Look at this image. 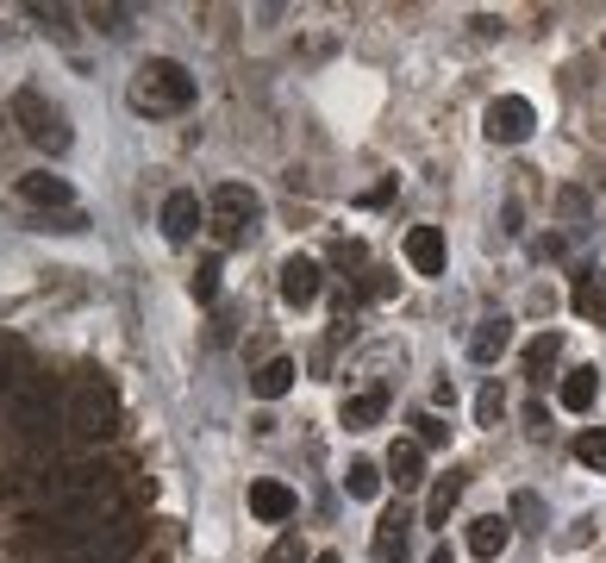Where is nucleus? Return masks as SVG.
Returning a JSON list of instances; mask_svg holds the SVG:
<instances>
[{"label": "nucleus", "mask_w": 606, "mask_h": 563, "mask_svg": "<svg viewBox=\"0 0 606 563\" xmlns=\"http://www.w3.org/2000/svg\"><path fill=\"white\" fill-rule=\"evenodd\" d=\"M513 520L519 526H544V501L538 495H513Z\"/></svg>", "instance_id": "a878e982"}, {"label": "nucleus", "mask_w": 606, "mask_h": 563, "mask_svg": "<svg viewBox=\"0 0 606 563\" xmlns=\"http://www.w3.org/2000/svg\"><path fill=\"white\" fill-rule=\"evenodd\" d=\"M131 107L138 113H188L194 107V76L181 70L176 57H151L138 82H131Z\"/></svg>", "instance_id": "f257e3e1"}, {"label": "nucleus", "mask_w": 606, "mask_h": 563, "mask_svg": "<svg viewBox=\"0 0 606 563\" xmlns=\"http://www.w3.org/2000/svg\"><path fill=\"white\" fill-rule=\"evenodd\" d=\"M431 563H456V558H451V545H438V551H431Z\"/></svg>", "instance_id": "7c9ffc66"}, {"label": "nucleus", "mask_w": 606, "mask_h": 563, "mask_svg": "<svg viewBox=\"0 0 606 563\" xmlns=\"http://www.w3.org/2000/svg\"><path fill=\"white\" fill-rule=\"evenodd\" d=\"M501 408H506V401H501V388H481L476 420H481V426H494V420H501Z\"/></svg>", "instance_id": "bb28decb"}, {"label": "nucleus", "mask_w": 606, "mask_h": 563, "mask_svg": "<svg viewBox=\"0 0 606 563\" xmlns=\"http://www.w3.org/2000/svg\"><path fill=\"white\" fill-rule=\"evenodd\" d=\"M263 563H301V545H294V538H281V545H276V551H269Z\"/></svg>", "instance_id": "c756f323"}, {"label": "nucleus", "mask_w": 606, "mask_h": 563, "mask_svg": "<svg viewBox=\"0 0 606 563\" xmlns=\"http://www.w3.org/2000/svg\"><path fill=\"white\" fill-rule=\"evenodd\" d=\"M413 426H419V445H444V438H451V426H444V413L438 408H426Z\"/></svg>", "instance_id": "b1692460"}, {"label": "nucleus", "mask_w": 606, "mask_h": 563, "mask_svg": "<svg viewBox=\"0 0 606 563\" xmlns=\"http://www.w3.org/2000/svg\"><path fill=\"white\" fill-rule=\"evenodd\" d=\"M88 20H94L101 32H126V7H94Z\"/></svg>", "instance_id": "cd10ccee"}, {"label": "nucleus", "mask_w": 606, "mask_h": 563, "mask_svg": "<svg viewBox=\"0 0 606 563\" xmlns=\"http://www.w3.org/2000/svg\"><path fill=\"white\" fill-rule=\"evenodd\" d=\"M381 413H388V388H363V395H351V401H344V413H338V420H344L351 433H369Z\"/></svg>", "instance_id": "2eb2a0df"}, {"label": "nucleus", "mask_w": 606, "mask_h": 563, "mask_svg": "<svg viewBox=\"0 0 606 563\" xmlns=\"http://www.w3.org/2000/svg\"><path fill=\"white\" fill-rule=\"evenodd\" d=\"M594 395H601V370H594V363H576V370L563 376V388H556V401H563L569 413H588L594 408Z\"/></svg>", "instance_id": "f8f14e48"}, {"label": "nucleus", "mask_w": 606, "mask_h": 563, "mask_svg": "<svg viewBox=\"0 0 606 563\" xmlns=\"http://www.w3.org/2000/svg\"><path fill=\"white\" fill-rule=\"evenodd\" d=\"M456 501H463V476H456V470H451L444 483L431 488V501H426V526H444V520H451V508H456Z\"/></svg>", "instance_id": "6ab92c4d"}, {"label": "nucleus", "mask_w": 606, "mask_h": 563, "mask_svg": "<svg viewBox=\"0 0 606 563\" xmlns=\"http://www.w3.org/2000/svg\"><path fill=\"white\" fill-rule=\"evenodd\" d=\"M188 295H194V301H213V295H219V257H201V263H194Z\"/></svg>", "instance_id": "4be33fe9"}, {"label": "nucleus", "mask_w": 606, "mask_h": 563, "mask_svg": "<svg viewBox=\"0 0 606 563\" xmlns=\"http://www.w3.org/2000/svg\"><path fill=\"white\" fill-rule=\"evenodd\" d=\"M20 195H26L31 207H45V213H70L76 207V195H70V182L63 176H51V170H31V176H20Z\"/></svg>", "instance_id": "1a4fd4ad"}, {"label": "nucleus", "mask_w": 606, "mask_h": 563, "mask_svg": "<svg viewBox=\"0 0 606 563\" xmlns=\"http://www.w3.org/2000/svg\"><path fill=\"white\" fill-rule=\"evenodd\" d=\"M556 358H563V333H544V338H531V345H526V370H531V376H544Z\"/></svg>", "instance_id": "aec40b11"}, {"label": "nucleus", "mask_w": 606, "mask_h": 563, "mask_svg": "<svg viewBox=\"0 0 606 563\" xmlns=\"http://www.w3.org/2000/svg\"><path fill=\"white\" fill-rule=\"evenodd\" d=\"M419 470H426V451H419L413 438H394V451H388V476H394L401 488H419V483H426Z\"/></svg>", "instance_id": "f3484780"}, {"label": "nucleus", "mask_w": 606, "mask_h": 563, "mask_svg": "<svg viewBox=\"0 0 606 563\" xmlns=\"http://www.w3.org/2000/svg\"><path fill=\"white\" fill-rule=\"evenodd\" d=\"M319 288H326V270H319L313 257H288V263H281V301H288V308H313Z\"/></svg>", "instance_id": "423d86ee"}, {"label": "nucleus", "mask_w": 606, "mask_h": 563, "mask_svg": "<svg viewBox=\"0 0 606 563\" xmlns=\"http://www.w3.org/2000/svg\"><path fill=\"white\" fill-rule=\"evenodd\" d=\"M294 376H301V370H294V358H269L251 376V395H256V401H281V395L294 388Z\"/></svg>", "instance_id": "4468645a"}, {"label": "nucleus", "mask_w": 606, "mask_h": 563, "mask_svg": "<svg viewBox=\"0 0 606 563\" xmlns=\"http://www.w3.org/2000/svg\"><path fill=\"white\" fill-rule=\"evenodd\" d=\"M506 345H513V320H481L476 338H469V358H476V363H501Z\"/></svg>", "instance_id": "dca6fc26"}, {"label": "nucleus", "mask_w": 606, "mask_h": 563, "mask_svg": "<svg viewBox=\"0 0 606 563\" xmlns=\"http://www.w3.org/2000/svg\"><path fill=\"white\" fill-rule=\"evenodd\" d=\"M113 426H119V401H113V388H106V383H81L76 395H70V433L106 438Z\"/></svg>", "instance_id": "20e7f679"}, {"label": "nucleus", "mask_w": 606, "mask_h": 563, "mask_svg": "<svg viewBox=\"0 0 606 563\" xmlns=\"http://www.w3.org/2000/svg\"><path fill=\"white\" fill-rule=\"evenodd\" d=\"M313 563H338V551H319V558H313Z\"/></svg>", "instance_id": "2f4dec72"}, {"label": "nucleus", "mask_w": 606, "mask_h": 563, "mask_svg": "<svg viewBox=\"0 0 606 563\" xmlns=\"http://www.w3.org/2000/svg\"><path fill=\"white\" fill-rule=\"evenodd\" d=\"M256 213H263V201H256L244 182H226V188H213V238H219V251L251 238Z\"/></svg>", "instance_id": "7ed1b4c3"}, {"label": "nucleus", "mask_w": 606, "mask_h": 563, "mask_svg": "<svg viewBox=\"0 0 606 563\" xmlns=\"http://www.w3.org/2000/svg\"><path fill=\"white\" fill-rule=\"evenodd\" d=\"M576 458L588 463V470H606V426H601V433H581L576 438Z\"/></svg>", "instance_id": "5701e85b"}, {"label": "nucleus", "mask_w": 606, "mask_h": 563, "mask_svg": "<svg viewBox=\"0 0 606 563\" xmlns=\"http://www.w3.org/2000/svg\"><path fill=\"white\" fill-rule=\"evenodd\" d=\"M506 538H513V526H506L501 513H481V520H469V551H476L481 563H494L506 551Z\"/></svg>", "instance_id": "ddd939ff"}, {"label": "nucleus", "mask_w": 606, "mask_h": 563, "mask_svg": "<svg viewBox=\"0 0 606 563\" xmlns=\"http://www.w3.org/2000/svg\"><path fill=\"white\" fill-rule=\"evenodd\" d=\"M294 508H301V501H294V488H288V483H251V513H256V520L288 526V520H294Z\"/></svg>", "instance_id": "9d476101"}, {"label": "nucleus", "mask_w": 606, "mask_h": 563, "mask_svg": "<svg viewBox=\"0 0 606 563\" xmlns=\"http://www.w3.org/2000/svg\"><path fill=\"white\" fill-rule=\"evenodd\" d=\"M344 488H351V501H376V495H381V463L351 458V470H344Z\"/></svg>", "instance_id": "a211bd4d"}, {"label": "nucleus", "mask_w": 606, "mask_h": 563, "mask_svg": "<svg viewBox=\"0 0 606 563\" xmlns=\"http://www.w3.org/2000/svg\"><path fill=\"white\" fill-rule=\"evenodd\" d=\"M576 308L581 313H601V295H594V282H588V276L576 282Z\"/></svg>", "instance_id": "c85d7f7f"}, {"label": "nucleus", "mask_w": 606, "mask_h": 563, "mask_svg": "<svg viewBox=\"0 0 606 563\" xmlns=\"http://www.w3.org/2000/svg\"><path fill=\"white\" fill-rule=\"evenodd\" d=\"M194 232H201V195H194V188H176V195L163 201V238H169V245H188Z\"/></svg>", "instance_id": "0eeeda50"}, {"label": "nucleus", "mask_w": 606, "mask_h": 563, "mask_svg": "<svg viewBox=\"0 0 606 563\" xmlns=\"http://www.w3.org/2000/svg\"><path fill=\"white\" fill-rule=\"evenodd\" d=\"M406 508H388L376 520V563H406Z\"/></svg>", "instance_id": "9b49d317"}, {"label": "nucleus", "mask_w": 606, "mask_h": 563, "mask_svg": "<svg viewBox=\"0 0 606 563\" xmlns=\"http://www.w3.org/2000/svg\"><path fill=\"white\" fill-rule=\"evenodd\" d=\"M481 126H488V138H494V145H526L531 126H538V107H531L526 95H501V101H488Z\"/></svg>", "instance_id": "39448f33"}, {"label": "nucleus", "mask_w": 606, "mask_h": 563, "mask_svg": "<svg viewBox=\"0 0 606 563\" xmlns=\"http://www.w3.org/2000/svg\"><path fill=\"white\" fill-rule=\"evenodd\" d=\"M363 238H338V245H331V263H338V270H363Z\"/></svg>", "instance_id": "393cba45"}, {"label": "nucleus", "mask_w": 606, "mask_h": 563, "mask_svg": "<svg viewBox=\"0 0 606 563\" xmlns=\"http://www.w3.org/2000/svg\"><path fill=\"white\" fill-rule=\"evenodd\" d=\"M13 126L26 132L38 151H56V157L70 151V120H63V107L45 101L38 88H20V95H13Z\"/></svg>", "instance_id": "f03ea898"}, {"label": "nucleus", "mask_w": 606, "mask_h": 563, "mask_svg": "<svg viewBox=\"0 0 606 563\" xmlns=\"http://www.w3.org/2000/svg\"><path fill=\"white\" fill-rule=\"evenodd\" d=\"M401 288V276L394 270H363V282H356V301H388Z\"/></svg>", "instance_id": "412c9836"}, {"label": "nucleus", "mask_w": 606, "mask_h": 563, "mask_svg": "<svg viewBox=\"0 0 606 563\" xmlns=\"http://www.w3.org/2000/svg\"><path fill=\"white\" fill-rule=\"evenodd\" d=\"M406 263H413V276H444V232L413 226L406 232Z\"/></svg>", "instance_id": "6e6552de"}]
</instances>
